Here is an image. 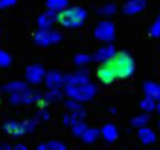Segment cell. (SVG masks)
Instances as JSON below:
<instances>
[{
	"label": "cell",
	"instance_id": "17",
	"mask_svg": "<svg viewBox=\"0 0 160 150\" xmlns=\"http://www.w3.org/2000/svg\"><path fill=\"white\" fill-rule=\"evenodd\" d=\"M143 92L147 98L158 101L160 100V83H154V81H145L143 83Z\"/></svg>",
	"mask_w": 160,
	"mask_h": 150
},
{
	"label": "cell",
	"instance_id": "27",
	"mask_svg": "<svg viewBox=\"0 0 160 150\" xmlns=\"http://www.w3.org/2000/svg\"><path fill=\"white\" fill-rule=\"evenodd\" d=\"M139 107L143 109V113H147V115H149V113H152V111L156 109V101L145 96V98H143V100L139 101Z\"/></svg>",
	"mask_w": 160,
	"mask_h": 150
},
{
	"label": "cell",
	"instance_id": "23",
	"mask_svg": "<svg viewBox=\"0 0 160 150\" xmlns=\"http://www.w3.org/2000/svg\"><path fill=\"white\" fill-rule=\"evenodd\" d=\"M98 139H100V129H98V128H87L85 133L81 135V141L87 143V144H92V143H96Z\"/></svg>",
	"mask_w": 160,
	"mask_h": 150
},
{
	"label": "cell",
	"instance_id": "30",
	"mask_svg": "<svg viewBox=\"0 0 160 150\" xmlns=\"http://www.w3.org/2000/svg\"><path fill=\"white\" fill-rule=\"evenodd\" d=\"M12 54L6 49H0V68H10L12 66Z\"/></svg>",
	"mask_w": 160,
	"mask_h": 150
},
{
	"label": "cell",
	"instance_id": "14",
	"mask_svg": "<svg viewBox=\"0 0 160 150\" xmlns=\"http://www.w3.org/2000/svg\"><path fill=\"white\" fill-rule=\"evenodd\" d=\"M27 88H28V85H27L25 81H10V83H6V85L0 87V90L6 92L8 96L17 94V92H23V90H27Z\"/></svg>",
	"mask_w": 160,
	"mask_h": 150
},
{
	"label": "cell",
	"instance_id": "6",
	"mask_svg": "<svg viewBox=\"0 0 160 150\" xmlns=\"http://www.w3.org/2000/svg\"><path fill=\"white\" fill-rule=\"evenodd\" d=\"M94 38L102 43H111L115 40V25L109 21V19H104L100 21L96 26H94Z\"/></svg>",
	"mask_w": 160,
	"mask_h": 150
},
{
	"label": "cell",
	"instance_id": "11",
	"mask_svg": "<svg viewBox=\"0 0 160 150\" xmlns=\"http://www.w3.org/2000/svg\"><path fill=\"white\" fill-rule=\"evenodd\" d=\"M89 83V71L85 68H77L73 73L66 75V85H85Z\"/></svg>",
	"mask_w": 160,
	"mask_h": 150
},
{
	"label": "cell",
	"instance_id": "26",
	"mask_svg": "<svg viewBox=\"0 0 160 150\" xmlns=\"http://www.w3.org/2000/svg\"><path fill=\"white\" fill-rule=\"evenodd\" d=\"M147 124H149V115H147V113L136 115V116L132 118V126H134V128H138V129H139V128H145Z\"/></svg>",
	"mask_w": 160,
	"mask_h": 150
},
{
	"label": "cell",
	"instance_id": "38",
	"mask_svg": "<svg viewBox=\"0 0 160 150\" xmlns=\"http://www.w3.org/2000/svg\"><path fill=\"white\" fill-rule=\"evenodd\" d=\"M104 2H113V0H104Z\"/></svg>",
	"mask_w": 160,
	"mask_h": 150
},
{
	"label": "cell",
	"instance_id": "13",
	"mask_svg": "<svg viewBox=\"0 0 160 150\" xmlns=\"http://www.w3.org/2000/svg\"><path fill=\"white\" fill-rule=\"evenodd\" d=\"M64 105H66V113L73 115L77 120H83V118H85L87 111H85V107L79 103V101H75V100H66V101H64Z\"/></svg>",
	"mask_w": 160,
	"mask_h": 150
},
{
	"label": "cell",
	"instance_id": "37",
	"mask_svg": "<svg viewBox=\"0 0 160 150\" xmlns=\"http://www.w3.org/2000/svg\"><path fill=\"white\" fill-rule=\"evenodd\" d=\"M154 111H156V113H158V115H160V100H158V101H156V109H154Z\"/></svg>",
	"mask_w": 160,
	"mask_h": 150
},
{
	"label": "cell",
	"instance_id": "12",
	"mask_svg": "<svg viewBox=\"0 0 160 150\" xmlns=\"http://www.w3.org/2000/svg\"><path fill=\"white\" fill-rule=\"evenodd\" d=\"M100 137L106 141V143H115L117 139H119V129H117V126L113 124V122H106L102 128H100Z\"/></svg>",
	"mask_w": 160,
	"mask_h": 150
},
{
	"label": "cell",
	"instance_id": "8",
	"mask_svg": "<svg viewBox=\"0 0 160 150\" xmlns=\"http://www.w3.org/2000/svg\"><path fill=\"white\" fill-rule=\"evenodd\" d=\"M43 77H45V68L42 64H28L25 68V83L28 87H36L40 83H43Z\"/></svg>",
	"mask_w": 160,
	"mask_h": 150
},
{
	"label": "cell",
	"instance_id": "19",
	"mask_svg": "<svg viewBox=\"0 0 160 150\" xmlns=\"http://www.w3.org/2000/svg\"><path fill=\"white\" fill-rule=\"evenodd\" d=\"M96 75H98V79L104 83V85H111L115 81V75L113 71L108 68V64H100V68L96 69Z\"/></svg>",
	"mask_w": 160,
	"mask_h": 150
},
{
	"label": "cell",
	"instance_id": "15",
	"mask_svg": "<svg viewBox=\"0 0 160 150\" xmlns=\"http://www.w3.org/2000/svg\"><path fill=\"white\" fill-rule=\"evenodd\" d=\"M55 25H57V13L47 10L42 15H38V28H53Z\"/></svg>",
	"mask_w": 160,
	"mask_h": 150
},
{
	"label": "cell",
	"instance_id": "3",
	"mask_svg": "<svg viewBox=\"0 0 160 150\" xmlns=\"http://www.w3.org/2000/svg\"><path fill=\"white\" fill-rule=\"evenodd\" d=\"M62 90H64V94L68 96V100H75V101H79V103L91 101V100L96 96V92H98L96 85H92L91 81L85 83V85H66Z\"/></svg>",
	"mask_w": 160,
	"mask_h": 150
},
{
	"label": "cell",
	"instance_id": "16",
	"mask_svg": "<svg viewBox=\"0 0 160 150\" xmlns=\"http://www.w3.org/2000/svg\"><path fill=\"white\" fill-rule=\"evenodd\" d=\"M138 139H139V143H143V144H152V143H156V131L151 129L149 126L139 128V129H138Z\"/></svg>",
	"mask_w": 160,
	"mask_h": 150
},
{
	"label": "cell",
	"instance_id": "39",
	"mask_svg": "<svg viewBox=\"0 0 160 150\" xmlns=\"http://www.w3.org/2000/svg\"><path fill=\"white\" fill-rule=\"evenodd\" d=\"M0 105H2V96H0Z\"/></svg>",
	"mask_w": 160,
	"mask_h": 150
},
{
	"label": "cell",
	"instance_id": "40",
	"mask_svg": "<svg viewBox=\"0 0 160 150\" xmlns=\"http://www.w3.org/2000/svg\"><path fill=\"white\" fill-rule=\"evenodd\" d=\"M158 128H160V120H158Z\"/></svg>",
	"mask_w": 160,
	"mask_h": 150
},
{
	"label": "cell",
	"instance_id": "24",
	"mask_svg": "<svg viewBox=\"0 0 160 150\" xmlns=\"http://www.w3.org/2000/svg\"><path fill=\"white\" fill-rule=\"evenodd\" d=\"M36 150H68V146L60 141H47V143H40Z\"/></svg>",
	"mask_w": 160,
	"mask_h": 150
},
{
	"label": "cell",
	"instance_id": "32",
	"mask_svg": "<svg viewBox=\"0 0 160 150\" xmlns=\"http://www.w3.org/2000/svg\"><path fill=\"white\" fill-rule=\"evenodd\" d=\"M51 118V115H49V111L47 109H40L38 113H36V116H34V120L36 122H47Z\"/></svg>",
	"mask_w": 160,
	"mask_h": 150
},
{
	"label": "cell",
	"instance_id": "7",
	"mask_svg": "<svg viewBox=\"0 0 160 150\" xmlns=\"http://www.w3.org/2000/svg\"><path fill=\"white\" fill-rule=\"evenodd\" d=\"M66 75L68 73H62L58 69H49L45 71V77H43V83L47 87V90H62L66 87Z\"/></svg>",
	"mask_w": 160,
	"mask_h": 150
},
{
	"label": "cell",
	"instance_id": "21",
	"mask_svg": "<svg viewBox=\"0 0 160 150\" xmlns=\"http://www.w3.org/2000/svg\"><path fill=\"white\" fill-rule=\"evenodd\" d=\"M62 96H64V90H47L45 94H42V101L45 105L58 103V101H62Z\"/></svg>",
	"mask_w": 160,
	"mask_h": 150
},
{
	"label": "cell",
	"instance_id": "20",
	"mask_svg": "<svg viewBox=\"0 0 160 150\" xmlns=\"http://www.w3.org/2000/svg\"><path fill=\"white\" fill-rule=\"evenodd\" d=\"M45 6L53 13H60L70 6V0H45Z\"/></svg>",
	"mask_w": 160,
	"mask_h": 150
},
{
	"label": "cell",
	"instance_id": "18",
	"mask_svg": "<svg viewBox=\"0 0 160 150\" xmlns=\"http://www.w3.org/2000/svg\"><path fill=\"white\" fill-rule=\"evenodd\" d=\"M2 129H4L8 135H12V137H21V135H23V126H21V122H17V120H6V122L2 124Z\"/></svg>",
	"mask_w": 160,
	"mask_h": 150
},
{
	"label": "cell",
	"instance_id": "2",
	"mask_svg": "<svg viewBox=\"0 0 160 150\" xmlns=\"http://www.w3.org/2000/svg\"><path fill=\"white\" fill-rule=\"evenodd\" d=\"M108 68L113 71L115 79H130L136 71V62L128 53H117L109 62H106Z\"/></svg>",
	"mask_w": 160,
	"mask_h": 150
},
{
	"label": "cell",
	"instance_id": "9",
	"mask_svg": "<svg viewBox=\"0 0 160 150\" xmlns=\"http://www.w3.org/2000/svg\"><path fill=\"white\" fill-rule=\"evenodd\" d=\"M115 54H117L115 47L109 45V43H106V45H102V47H98V49L94 51L92 60H94V62H100V64H106V62H109Z\"/></svg>",
	"mask_w": 160,
	"mask_h": 150
},
{
	"label": "cell",
	"instance_id": "34",
	"mask_svg": "<svg viewBox=\"0 0 160 150\" xmlns=\"http://www.w3.org/2000/svg\"><path fill=\"white\" fill-rule=\"evenodd\" d=\"M17 4V0H0V10H8Z\"/></svg>",
	"mask_w": 160,
	"mask_h": 150
},
{
	"label": "cell",
	"instance_id": "25",
	"mask_svg": "<svg viewBox=\"0 0 160 150\" xmlns=\"http://www.w3.org/2000/svg\"><path fill=\"white\" fill-rule=\"evenodd\" d=\"M92 62V54H89V53H77L75 56H73V64L77 66V68H85L87 64H91Z\"/></svg>",
	"mask_w": 160,
	"mask_h": 150
},
{
	"label": "cell",
	"instance_id": "5",
	"mask_svg": "<svg viewBox=\"0 0 160 150\" xmlns=\"http://www.w3.org/2000/svg\"><path fill=\"white\" fill-rule=\"evenodd\" d=\"M32 40L38 47H51V45H57L58 41H62V34L53 28H38L34 32Z\"/></svg>",
	"mask_w": 160,
	"mask_h": 150
},
{
	"label": "cell",
	"instance_id": "35",
	"mask_svg": "<svg viewBox=\"0 0 160 150\" xmlns=\"http://www.w3.org/2000/svg\"><path fill=\"white\" fill-rule=\"evenodd\" d=\"M12 150H28V148H27V144L17 143V144H13V146H12Z\"/></svg>",
	"mask_w": 160,
	"mask_h": 150
},
{
	"label": "cell",
	"instance_id": "33",
	"mask_svg": "<svg viewBox=\"0 0 160 150\" xmlns=\"http://www.w3.org/2000/svg\"><path fill=\"white\" fill-rule=\"evenodd\" d=\"M75 122H79V120H77L73 115H70V113H64V116H62V124H64V126H70V128H72Z\"/></svg>",
	"mask_w": 160,
	"mask_h": 150
},
{
	"label": "cell",
	"instance_id": "22",
	"mask_svg": "<svg viewBox=\"0 0 160 150\" xmlns=\"http://www.w3.org/2000/svg\"><path fill=\"white\" fill-rule=\"evenodd\" d=\"M117 12H119V6H117L115 2H104V4L98 8V13H100V15H104V17H108V19H109V17H113Z\"/></svg>",
	"mask_w": 160,
	"mask_h": 150
},
{
	"label": "cell",
	"instance_id": "29",
	"mask_svg": "<svg viewBox=\"0 0 160 150\" xmlns=\"http://www.w3.org/2000/svg\"><path fill=\"white\" fill-rule=\"evenodd\" d=\"M36 120L34 118H27V120H21V126H23V135H28L36 129Z\"/></svg>",
	"mask_w": 160,
	"mask_h": 150
},
{
	"label": "cell",
	"instance_id": "10",
	"mask_svg": "<svg viewBox=\"0 0 160 150\" xmlns=\"http://www.w3.org/2000/svg\"><path fill=\"white\" fill-rule=\"evenodd\" d=\"M145 6H147V0H126L121 12H122V15H138L139 12L145 10Z\"/></svg>",
	"mask_w": 160,
	"mask_h": 150
},
{
	"label": "cell",
	"instance_id": "1",
	"mask_svg": "<svg viewBox=\"0 0 160 150\" xmlns=\"http://www.w3.org/2000/svg\"><path fill=\"white\" fill-rule=\"evenodd\" d=\"M89 12L83 6H68L64 12L57 13V23L62 28H81L87 23Z\"/></svg>",
	"mask_w": 160,
	"mask_h": 150
},
{
	"label": "cell",
	"instance_id": "4",
	"mask_svg": "<svg viewBox=\"0 0 160 150\" xmlns=\"http://www.w3.org/2000/svg\"><path fill=\"white\" fill-rule=\"evenodd\" d=\"M40 101H42V92L32 88V87H28L23 92L10 96V105H13V107H17V105H38Z\"/></svg>",
	"mask_w": 160,
	"mask_h": 150
},
{
	"label": "cell",
	"instance_id": "36",
	"mask_svg": "<svg viewBox=\"0 0 160 150\" xmlns=\"http://www.w3.org/2000/svg\"><path fill=\"white\" fill-rule=\"evenodd\" d=\"M0 150H12V144L10 143H2L0 144Z\"/></svg>",
	"mask_w": 160,
	"mask_h": 150
},
{
	"label": "cell",
	"instance_id": "28",
	"mask_svg": "<svg viewBox=\"0 0 160 150\" xmlns=\"http://www.w3.org/2000/svg\"><path fill=\"white\" fill-rule=\"evenodd\" d=\"M89 126L85 124V120H79V122H75L73 126H72V133H73V137H79L81 139V135L85 133V129H87Z\"/></svg>",
	"mask_w": 160,
	"mask_h": 150
},
{
	"label": "cell",
	"instance_id": "31",
	"mask_svg": "<svg viewBox=\"0 0 160 150\" xmlns=\"http://www.w3.org/2000/svg\"><path fill=\"white\" fill-rule=\"evenodd\" d=\"M149 36L151 38H160V15L154 19V23L151 25V28H149Z\"/></svg>",
	"mask_w": 160,
	"mask_h": 150
}]
</instances>
